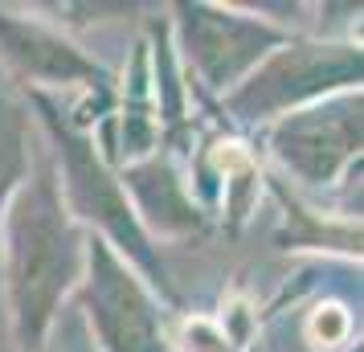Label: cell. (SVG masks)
<instances>
[{"instance_id":"ba28073f","label":"cell","mask_w":364,"mask_h":352,"mask_svg":"<svg viewBox=\"0 0 364 352\" xmlns=\"http://www.w3.org/2000/svg\"><path fill=\"white\" fill-rule=\"evenodd\" d=\"M119 185L132 201L135 218L144 225V234H164V238H193L205 230V213L193 201V188L181 176V168L168 156H148L139 164H127L119 172Z\"/></svg>"},{"instance_id":"8fae6325","label":"cell","mask_w":364,"mask_h":352,"mask_svg":"<svg viewBox=\"0 0 364 352\" xmlns=\"http://www.w3.org/2000/svg\"><path fill=\"white\" fill-rule=\"evenodd\" d=\"M348 336H352V316H348L344 303H319L311 311V319H307V340H311L319 352L344 348Z\"/></svg>"},{"instance_id":"7a4b0ae2","label":"cell","mask_w":364,"mask_h":352,"mask_svg":"<svg viewBox=\"0 0 364 352\" xmlns=\"http://www.w3.org/2000/svg\"><path fill=\"white\" fill-rule=\"evenodd\" d=\"M29 99H33V107L41 111V123L50 127L53 144H58V148H53L58 151V164H62L58 193H62L66 213L78 221V225H99L102 242H107L164 303H176V291L168 283L164 262H160L151 238L144 234V225L135 218L132 201H127V193L119 185V172L102 160L95 135L70 127V119H62V111L50 102L46 90H33Z\"/></svg>"},{"instance_id":"8992f818","label":"cell","mask_w":364,"mask_h":352,"mask_svg":"<svg viewBox=\"0 0 364 352\" xmlns=\"http://www.w3.org/2000/svg\"><path fill=\"white\" fill-rule=\"evenodd\" d=\"M0 58L37 86H82L86 99L78 102V115L70 119V127L90 132L102 115H111L115 78L50 25L33 17H13L9 9H0Z\"/></svg>"},{"instance_id":"30bf717a","label":"cell","mask_w":364,"mask_h":352,"mask_svg":"<svg viewBox=\"0 0 364 352\" xmlns=\"http://www.w3.org/2000/svg\"><path fill=\"white\" fill-rule=\"evenodd\" d=\"M25 115L17 107L0 102V225H4V209L13 201L21 181L29 176V148H25Z\"/></svg>"},{"instance_id":"7c38bea8","label":"cell","mask_w":364,"mask_h":352,"mask_svg":"<svg viewBox=\"0 0 364 352\" xmlns=\"http://www.w3.org/2000/svg\"><path fill=\"white\" fill-rule=\"evenodd\" d=\"M172 344H176L181 352H233L230 340L221 336V328H217L213 319H205V316H188L184 319Z\"/></svg>"},{"instance_id":"5b68a950","label":"cell","mask_w":364,"mask_h":352,"mask_svg":"<svg viewBox=\"0 0 364 352\" xmlns=\"http://www.w3.org/2000/svg\"><path fill=\"white\" fill-rule=\"evenodd\" d=\"M172 13L181 29V50L188 58V74L197 70V78L209 90H225V95L262 58L291 41L282 25L233 13L221 4H172Z\"/></svg>"},{"instance_id":"9c48e42d","label":"cell","mask_w":364,"mask_h":352,"mask_svg":"<svg viewBox=\"0 0 364 352\" xmlns=\"http://www.w3.org/2000/svg\"><path fill=\"white\" fill-rule=\"evenodd\" d=\"M270 193L287 209V230L279 234L282 250H299V246H319V250H344L360 258V221H331L323 213H315L307 205H299V197H291L282 188L279 176H266Z\"/></svg>"},{"instance_id":"3957f363","label":"cell","mask_w":364,"mask_h":352,"mask_svg":"<svg viewBox=\"0 0 364 352\" xmlns=\"http://www.w3.org/2000/svg\"><path fill=\"white\" fill-rule=\"evenodd\" d=\"M360 90V50L352 41H287L225 95L237 123H270L336 95Z\"/></svg>"},{"instance_id":"52a82bcc","label":"cell","mask_w":364,"mask_h":352,"mask_svg":"<svg viewBox=\"0 0 364 352\" xmlns=\"http://www.w3.org/2000/svg\"><path fill=\"white\" fill-rule=\"evenodd\" d=\"M270 156L299 185L328 188L352 160H360V90L282 115L270 135Z\"/></svg>"},{"instance_id":"6da1fadb","label":"cell","mask_w":364,"mask_h":352,"mask_svg":"<svg viewBox=\"0 0 364 352\" xmlns=\"http://www.w3.org/2000/svg\"><path fill=\"white\" fill-rule=\"evenodd\" d=\"M0 262L9 295V328L21 352H41L53 316L86 270V234L58 193V164L29 172L0 225Z\"/></svg>"},{"instance_id":"277c9868","label":"cell","mask_w":364,"mask_h":352,"mask_svg":"<svg viewBox=\"0 0 364 352\" xmlns=\"http://www.w3.org/2000/svg\"><path fill=\"white\" fill-rule=\"evenodd\" d=\"M78 299L102 352H168L172 344L151 287L102 238H86Z\"/></svg>"}]
</instances>
